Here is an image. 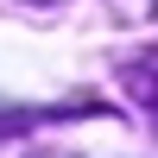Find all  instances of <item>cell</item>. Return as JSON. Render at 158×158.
<instances>
[{"label": "cell", "mask_w": 158, "mask_h": 158, "mask_svg": "<svg viewBox=\"0 0 158 158\" xmlns=\"http://www.w3.org/2000/svg\"><path fill=\"white\" fill-rule=\"evenodd\" d=\"M38 6H51V0H38Z\"/></svg>", "instance_id": "cell-1"}]
</instances>
